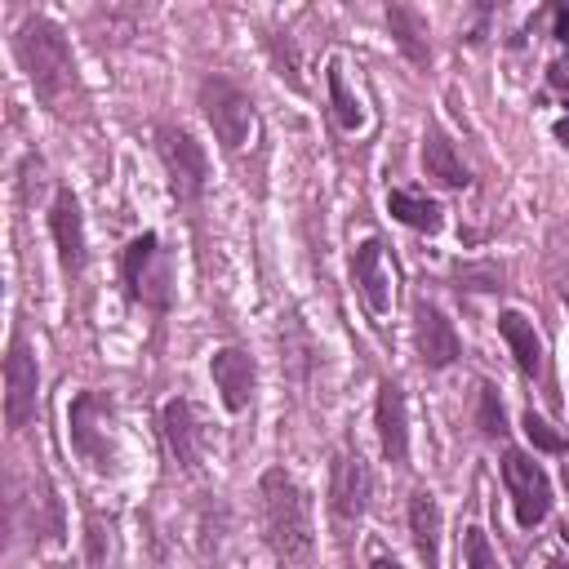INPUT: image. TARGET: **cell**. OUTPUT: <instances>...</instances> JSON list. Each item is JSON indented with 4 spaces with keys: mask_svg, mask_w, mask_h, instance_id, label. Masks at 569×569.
Returning <instances> with one entry per match:
<instances>
[{
    "mask_svg": "<svg viewBox=\"0 0 569 569\" xmlns=\"http://www.w3.org/2000/svg\"><path fill=\"white\" fill-rule=\"evenodd\" d=\"M258 498H263V534H267V543H272L276 561L303 565L316 543L307 494L298 489V481L285 467H272V472H263V481H258Z\"/></svg>",
    "mask_w": 569,
    "mask_h": 569,
    "instance_id": "6da1fadb",
    "label": "cell"
},
{
    "mask_svg": "<svg viewBox=\"0 0 569 569\" xmlns=\"http://www.w3.org/2000/svg\"><path fill=\"white\" fill-rule=\"evenodd\" d=\"M14 49H18V63H23L27 81L36 85V94L49 107H58L76 89V58L67 49V36L49 18H27L14 36Z\"/></svg>",
    "mask_w": 569,
    "mask_h": 569,
    "instance_id": "7a4b0ae2",
    "label": "cell"
},
{
    "mask_svg": "<svg viewBox=\"0 0 569 569\" xmlns=\"http://www.w3.org/2000/svg\"><path fill=\"white\" fill-rule=\"evenodd\" d=\"M201 107H205L209 125H214L218 143L227 152H241L249 143V129H254V103H249L245 89L232 85L227 76H209L201 85Z\"/></svg>",
    "mask_w": 569,
    "mask_h": 569,
    "instance_id": "3957f363",
    "label": "cell"
},
{
    "mask_svg": "<svg viewBox=\"0 0 569 569\" xmlns=\"http://www.w3.org/2000/svg\"><path fill=\"white\" fill-rule=\"evenodd\" d=\"M503 481H507V494L516 503V521L525 529L543 525L547 512H552V481L547 472L525 454V449H507L503 454Z\"/></svg>",
    "mask_w": 569,
    "mask_h": 569,
    "instance_id": "277c9868",
    "label": "cell"
},
{
    "mask_svg": "<svg viewBox=\"0 0 569 569\" xmlns=\"http://www.w3.org/2000/svg\"><path fill=\"white\" fill-rule=\"evenodd\" d=\"M156 147H161V161L169 169L174 196H178V201H196V196L205 192V178H209L205 147L196 143L187 129H178V125H161V129H156Z\"/></svg>",
    "mask_w": 569,
    "mask_h": 569,
    "instance_id": "5b68a950",
    "label": "cell"
},
{
    "mask_svg": "<svg viewBox=\"0 0 569 569\" xmlns=\"http://www.w3.org/2000/svg\"><path fill=\"white\" fill-rule=\"evenodd\" d=\"M369 494H374V476H369L361 449H338L334 463H329V507H334V516L338 521H361Z\"/></svg>",
    "mask_w": 569,
    "mask_h": 569,
    "instance_id": "8992f818",
    "label": "cell"
},
{
    "mask_svg": "<svg viewBox=\"0 0 569 569\" xmlns=\"http://www.w3.org/2000/svg\"><path fill=\"white\" fill-rule=\"evenodd\" d=\"M36 383H41L36 356L27 352L23 338H14V343H9V356H5V418L14 432H23L36 418Z\"/></svg>",
    "mask_w": 569,
    "mask_h": 569,
    "instance_id": "52a82bcc",
    "label": "cell"
},
{
    "mask_svg": "<svg viewBox=\"0 0 569 569\" xmlns=\"http://www.w3.org/2000/svg\"><path fill=\"white\" fill-rule=\"evenodd\" d=\"M414 334H418V356H423L427 369H445L458 361V334L454 325L445 321V312L436 303H427V298H418L414 303Z\"/></svg>",
    "mask_w": 569,
    "mask_h": 569,
    "instance_id": "ba28073f",
    "label": "cell"
},
{
    "mask_svg": "<svg viewBox=\"0 0 569 569\" xmlns=\"http://www.w3.org/2000/svg\"><path fill=\"white\" fill-rule=\"evenodd\" d=\"M49 232H54V245H58L63 267L76 276L85 267V218H81V205H76V196L67 192V187L54 196V209H49Z\"/></svg>",
    "mask_w": 569,
    "mask_h": 569,
    "instance_id": "9c48e42d",
    "label": "cell"
},
{
    "mask_svg": "<svg viewBox=\"0 0 569 569\" xmlns=\"http://www.w3.org/2000/svg\"><path fill=\"white\" fill-rule=\"evenodd\" d=\"M209 374H214L218 396H223V405L232 409V414L249 409V401H254V361H249L241 347H223V352H214Z\"/></svg>",
    "mask_w": 569,
    "mask_h": 569,
    "instance_id": "30bf717a",
    "label": "cell"
},
{
    "mask_svg": "<svg viewBox=\"0 0 569 569\" xmlns=\"http://www.w3.org/2000/svg\"><path fill=\"white\" fill-rule=\"evenodd\" d=\"M352 281H356V289H361V298H365V307L374 316L392 312V281H387V272H383V241L356 245V254H352Z\"/></svg>",
    "mask_w": 569,
    "mask_h": 569,
    "instance_id": "8fae6325",
    "label": "cell"
},
{
    "mask_svg": "<svg viewBox=\"0 0 569 569\" xmlns=\"http://www.w3.org/2000/svg\"><path fill=\"white\" fill-rule=\"evenodd\" d=\"M378 445L387 463L409 458V423H405V392L396 383H378Z\"/></svg>",
    "mask_w": 569,
    "mask_h": 569,
    "instance_id": "7c38bea8",
    "label": "cell"
},
{
    "mask_svg": "<svg viewBox=\"0 0 569 569\" xmlns=\"http://www.w3.org/2000/svg\"><path fill=\"white\" fill-rule=\"evenodd\" d=\"M165 441H169V454L183 472H196L201 467V427H196V409L187 401H169L165 405Z\"/></svg>",
    "mask_w": 569,
    "mask_h": 569,
    "instance_id": "4fadbf2b",
    "label": "cell"
},
{
    "mask_svg": "<svg viewBox=\"0 0 569 569\" xmlns=\"http://www.w3.org/2000/svg\"><path fill=\"white\" fill-rule=\"evenodd\" d=\"M409 534H414V552L427 569H441V507L427 489L409 494Z\"/></svg>",
    "mask_w": 569,
    "mask_h": 569,
    "instance_id": "5bb4252c",
    "label": "cell"
},
{
    "mask_svg": "<svg viewBox=\"0 0 569 569\" xmlns=\"http://www.w3.org/2000/svg\"><path fill=\"white\" fill-rule=\"evenodd\" d=\"M94 392H85V396H76V405H72V445H76V454H85L89 463L98 467V472H107L112 467V441H107V418L103 423H94Z\"/></svg>",
    "mask_w": 569,
    "mask_h": 569,
    "instance_id": "9a60e30c",
    "label": "cell"
},
{
    "mask_svg": "<svg viewBox=\"0 0 569 569\" xmlns=\"http://www.w3.org/2000/svg\"><path fill=\"white\" fill-rule=\"evenodd\" d=\"M498 334L507 338V347H512V356H516V365H521V374L534 378L538 369H543V343H538L534 325H529L521 312H503V316H498Z\"/></svg>",
    "mask_w": 569,
    "mask_h": 569,
    "instance_id": "2e32d148",
    "label": "cell"
},
{
    "mask_svg": "<svg viewBox=\"0 0 569 569\" xmlns=\"http://www.w3.org/2000/svg\"><path fill=\"white\" fill-rule=\"evenodd\" d=\"M423 169H427V178H436V183H445V187H467V165L458 161L454 143H449L441 129H427V138H423Z\"/></svg>",
    "mask_w": 569,
    "mask_h": 569,
    "instance_id": "e0dca14e",
    "label": "cell"
},
{
    "mask_svg": "<svg viewBox=\"0 0 569 569\" xmlns=\"http://www.w3.org/2000/svg\"><path fill=\"white\" fill-rule=\"evenodd\" d=\"M387 209H392L405 227H414V232H441V223H445V209L436 201H427V196H414V192H392L387 196Z\"/></svg>",
    "mask_w": 569,
    "mask_h": 569,
    "instance_id": "ac0fdd59",
    "label": "cell"
},
{
    "mask_svg": "<svg viewBox=\"0 0 569 569\" xmlns=\"http://www.w3.org/2000/svg\"><path fill=\"white\" fill-rule=\"evenodd\" d=\"M387 23H392V36H396V45L405 49L409 63L427 67V58H432V54H427V41H423V36H427L423 18H418L409 5H392V9H387Z\"/></svg>",
    "mask_w": 569,
    "mask_h": 569,
    "instance_id": "d6986e66",
    "label": "cell"
},
{
    "mask_svg": "<svg viewBox=\"0 0 569 569\" xmlns=\"http://www.w3.org/2000/svg\"><path fill=\"white\" fill-rule=\"evenodd\" d=\"M329 103H334V116H338V125L343 129H361L365 125V112H361V103H356V94L347 89V76H343V67L338 63H329Z\"/></svg>",
    "mask_w": 569,
    "mask_h": 569,
    "instance_id": "ffe728a7",
    "label": "cell"
},
{
    "mask_svg": "<svg viewBox=\"0 0 569 569\" xmlns=\"http://www.w3.org/2000/svg\"><path fill=\"white\" fill-rule=\"evenodd\" d=\"M152 258H156V236H152V232H143L134 245L125 249V258H121V272H125L129 298H138V285H143V276H147V267H152Z\"/></svg>",
    "mask_w": 569,
    "mask_h": 569,
    "instance_id": "44dd1931",
    "label": "cell"
},
{
    "mask_svg": "<svg viewBox=\"0 0 569 569\" xmlns=\"http://www.w3.org/2000/svg\"><path fill=\"white\" fill-rule=\"evenodd\" d=\"M521 427H525V436H529V445L534 449H543V454H565L569 441L561 432H556L552 423H547L543 414H534V409H525V418H521Z\"/></svg>",
    "mask_w": 569,
    "mask_h": 569,
    "instance_id": "7402d4cb",
    "label": "cell"
},
{
    "mask_svg": "<svg viewBox=\"0 0 569 569\" xmlns=\"http://www.w3.org/2000/svg\"><path fill=\"white\" fill-rule=\"evenodd\" d=\"M454 281L458 289H503V267H494V263H458L454 267Z\"/></svg>",
    "mask_w": 569,
    "mask_h": 569,
    "instance_id": "603a6c76",
    "label": "cell"
},
{
    "mask_svg": "<svg viewBox=\"0 0 569 569\" xmlns=\"http://www.w3.org/2000/svg\"><path fill=\"white\" fill-rule=\"evenodd\" d=\"M463 552H467V565L472 569H503L498 565V556H494V547H489L485 529H476V525L463 534Z\"/></svg>",
    "mask_w": 569,
    "mask_h": 569,
    "instance_id": "cb8c5ba5",
    "label": "cell"
},
{
    "mask_svg": "<svg viewBox=\"0 0 569 569\" xmlns=\"http://www.w3.org/2000/svg\"><path fill=\"white\" fill-rule=\"evenodd\" d=\"M481 432L485 436H503L507 423H503V401H498V387L485 383L481 387Z\"/></svg>",
    "mask_w": 569,
    "mask_h": 569,
    "instance_id": "d4e9b609",
    "label": "cell"
},
{
    "mask_svg": "<svg viewBox=\"0 0 569 569\" xmlns=\"http://www.w3.org/2000/svg\"><path fill=\"white\" fill-rule=\"evenodd\" d=\"M272 54H276V67H281L285 81L294 85V89H303V76H298V54H294V45L276 36V41H272Z\"/></svg>",
    "mask_w": 569,
    "mask_h": 569,
    "instance_id": "484cf974",
    "label": "cell"
},
{
    "mask_svg": "<svg viewBox=\"0 0 569 569\" xmlns=\"http://www.w3.org/2000/svg\"><path fill=\"white\" fill-rule=\"evenodd\" d=\"M369 569H401V561L387 556V552H374V556H369Z\"/></svg>",
    "mask_w": 569,
    "mask_h": 569,
    "instance_id": "4316f807",
    "label": "cell"
},
{
    "mask_svg": "<svg viewBox=\"0 0 569 569\" xmlns=\"http://www.w3.org/2000/svg\"><path fill=\"white\" fill-rule=\"evenodd\" d=\"M565 107H569V98H565ZM556 138L569 147V116H565V121H556Z\"/></svg>",
    "mask_w": 569,
    "mask_h": 569,
    "instance_id": "83f0119b",
    "label": "cell"
},
{
    "mask_svg": "<svg viewBox=\"0 0 569 569\" xmlns=\"http://www.w3.org/2000/svg\"><path fill=\"white\" fill-rule=\"evenodd\" d=\"M561 538H565V547H569V521L561 525Z\"/></svg>",
    "mask_w": 569,
    "mask_h": 569,
    "instance_id": "f1b7e54d",
    "label": "cell"
},
{
    "mask_svg": "<svg viewBox=\"0 0 569 569\" xmlns=\"http://www.w3.org/2000/svg\"><path fill=\"white\" fill-rule=\"evenodd\" d=\"M547 569H569V565H561V561H552V565H547Z\"/></svg>",
    "mask_w": 569,
    "mask_h": 569,
    "instance_id": "f546056e",
    "label": "cell"
},
{
    "mask_svg": "<svg viewBox=\"0 0 569 569\" xmlns=\"http://www.w3.org/2000/svg\"><path fill=\"white\" fill-rule=\"evenodd\" d=\"M565 303H569V298H565Z\"/></svg>",
    "mask_w": 569,
    "mask_h": 569,
    "instance_id": "4dcf8cb0",
    "label": "cell"
}]
</instances>
